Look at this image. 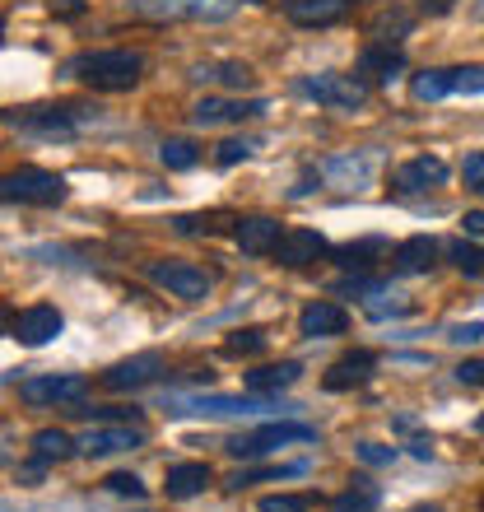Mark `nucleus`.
<instances>
[{"label":"nucleus","mask_w":484,"mask_h":512,"mask_svg":"<svg viewBox=\"0 0 484 512\" xmlns=\"http://www.w3.org/2000/svg\"><path fill=\"white\" fill-rule=\"evenodd\" d=\"M447 182V163L438 154H415L410 163H401L396 173H391V187L401 191V196H419V191H433Z\"/></svg>","instance_id":"obj_10"},{"label":"nucleus","mask_w":484,"mask_h":512,"mask_svg":"<svg viewBox=\"0 0 484 512\" xmlns=\"http://www.w3.org/2000/svg\"><path fill=\"white\" fill-rule=\"evenodd\" d=\"M447 94H457L452 89V70H419L415 80H410V98L415 103H438Z\"/></svg>","instance_id":"obj_27"},{"label":"nucleus","mask_w":484,"mask_h":512,"mask_svg":"<svg viewBox=\"0 0 484 512\" xmlns=\"http://www.w3.org/2000/svg\"><path fill=\"white\" fill-rule=\"evenodd\" d=\"M191 80H201V84H229V89H252L256 75H252V66H242V61H210V66H196V70H191Z\"/></svg>","instance_id":"obj_23"},{"label":"nucleus","mask_w":484,"mask_h":512,"mask_svg":"<svg viewBox=\"0 0 484 512\" xmlns=\"http://www.w3.org/2000/svg\"><path fill=\"white\" fill-rule=\"evenodd\" d=\"M326 252H331V247H326V238L317 229H284L280 247H275V261L289 270H303V266H312V261H322Z\"/></svg>","instance_id":"obj_12"},{"label":"nucleus","mask_w":484,"mask_h":512,"mask_svg":"<svg viewBox=\"0 0 484 512\" xmlns=\"http://www.w3.org/2000/svg\"><path fill=\"white\" fill-rule=\"evenodd\" d=\"M447 340H457V345H480L484 340V322H466V326H452Z\"/></svg>","instance_id":"obj_39"},{"label":"nucleus","mask_w":484,"mask_h":512,"mask_svg":"<svg viewBox=\"0 0 484 512\" xmlns=\"http://www.w3.org/2000/svg\"><path fill=\"white\" fill-rule=\"evenodd\" d=\"M377 503H382V489L373 485V480H350V489L340 494L336 503H331V512H373Z\"/></svg>","instance_id":"obj_28"},{"label":"nucleus","mask_w":484,"mask_h":512,"mask_svg":"<svg viewBox=\"0 0 484 512\" xmlns=\"http://www.w3.org/2000/svg\"><path fill=\"white\" fill-rule=\"evenodd\" d=\"M140 70H145L140 52H121V47H112V52H84L70 61V75H80L84 84H94L103 94L135 89V84H140Z\"/></svg>","instance_id":"obj_1"},{"label":"nucleus","mask_w":484,"mask_h":512,"mask_svg":"<svg viewBox=\"0 0 484 512\" xmlns=\"http://www.w3.org/2000/svg\"><path fill=\"white\" fill-rule=\"evenodd\" d=\"M252 140H224L219 145V154H215V163L219 168H233V163H242V159H252Z\"/></svg>","instance_id":"obj_36"},{"label":"nucleus","mask_w":484,"mask_h":512,"mask_svg":"<svg viewBox=\"0 0 484 512\" xmlns=\"http://www.w3.org/2000/svg\"><path fill=\"white\" fill-rule=\"evenodd\" d=\"M266 103L252 98V103H229V98H201L191 108V122L196 126H224V122H247V117H261Z\"/></svg>","instance_id":"obj_16"},{"label":"nucleus","mask_w":484,"mask_h":512,"mask_svg":"<svg viewBox=\"0 0 484 512\" xmlns=\"http://www.w3.org/2000/svg\"><path fill=\"white\" fill-rule=\"evenodd\" d=\"M103 489H112V494H121V499H145V485H140L131 471H112L108 480H103Z\"/></svg>","instance_id":"obj_35"},{"label":"nucleus","mask_w":484,"mask_h":512,"mask_svg":"<svg viewBox=\"0 0 484 512\" xmlns=\"http://www.w3.org/2000/svg\"><path fill=\"white\" fill-rule=\"evenodd\" d=\"M308 466L303 461H289V466H266V471H238L229 480V489H247V485H261V480H289V475H303Z\"/></svg>","instance_id":"obj_32"},{"label":"nucleus","mask_w":484,"mask_h":512,"mask_svg":"<svg viewBox=\"0 0 484 512\" xmlns=\"http://www.w3.org/2000/svg\"><path fill=\"white\" fill-rule=\"evenodd\" d=\"M19 126L24 131H38V135H75V122H70L61 108H28V112H19Z\"/></svg>","instance_id":"obj_25"},{"label":"nucleus","mask_w":484,"mask_h":512,"mask_svg":"<svg viewBox=\"0 0 484 512\" xmlns=\"http://www.w3.org/2000/svg\"><path fill=\"white\" fill-rule=\"evenodd\" d=\"M410 512H443V508H433V503H429V508H410Z\"/></svg>","instance_id":"obj_45"},{"label":"nucleus","mask_w":484,"mask_h":512,"mask_svg":"<svg viewBox=\"0 0 484 512\" xmlns=\"http://www.w3.org/2000/svg\"><path fill=\"white\" fill-rule=\"evenodd\" d=\"M284 14H289L298 28H326V24H340V19L350 14V0H289Z\"/></svg>","instance_id":"obj_18"},{"label":"nucleus","mask_w":484,"mask_h":512,"mask_svg":"<svg viewBox=\"0 0 484 512\" xmlns=\"http://www.w3.org/2000/svg\"><path fill=\"white\" fill-rule=\"evenodd\" d=\"M135 447H145V429L140 424H98L80 438V452L84 457H117V452H135Z\"/></svg>","instance_id":"obj_9"},{"label":"nucleus","mask_w":484,"mask_h":512,"mask_svg":"<svg viewBox=\"0 0 484 512\" xmlns=\"http://www.w3.org/2000/svg\"><path fill=\"white\" fill-rule=\"evenodd\" d=\"M89 382L80 373H47V378H28L19 382V401L24 405H75L84 401Z\"/></svg>","instance_id":"obj_7"},{"label":"nucleus","mask_w":484,"mask_h":512,"mask_svg":"<svg viewBox=\"0 0 484 512\" xmlns=\"http://www.w3.org/2000/svg\"><path fill=\"white\" fill-rule=\"evenodd\" d=\"M359 70H363V75H377L382 84H391V80H396V75L405 70V61H401V52H396V47L377 42V47H363Z\"/></svg>","instance_id":"obj_24"},{"label":"nucleus","mask_w":484,"mask_h":512,"mask_svg":"<svg viewBox=\"0 0 484 512\" xmlns=\"http://www.w3.org/2000/svg\"><path fill=\"white\" fill-rule=\"evenodd\" d=\"M298 331L308 340H322V336H345L350 331V312L340 303H308L298 312Z\"/></svg>","instance_id":"obj_15"},{"label":"nucleus","mask_w":484,"mask_h":512,"mask_svg":"<svg viewBox=\"0 0 484 512\" xmlns=\"http://www.w3.org/2000/svg\"><path fill=\"white\" fill-rule=\"evenodd\" d=\"M298 378H303V368H298L294 359H284V364L252 368V373H247V391H252V396H266V391H284V387H294Z\"/></svg>","instance_id":"obj_22"},{"label":"nucleus","mask_w":484,"mask_h":512,"mask_svg":"<svg viewBox=\"0 0 484 512\" xmlns=\"http://www.w3.org/2000/svg\"><path fill=\"white\" fill-rule=\"evenodd\" d=\"M233 238H238V247L247 256H270L275 247H280L284 229H280V219H270V215H252V219H238V229H233Z\"/></svg>","instance_id":"obj_14"},{"label":"nucleus","mask_w":484,"mask_h":512,"mask_svg":"<svg viewBox=\"0 0 484 512\" xmlns=\"http://www.w3.org/2000/svg\"><path fill=\"white\" fill-rule=\"evenodd\" d=\"M447 256H452V266L466 275V280H475V275H484V252L475 243H466V238H457V243H447Z\"/></svg>","instance_id":"obj_30"},{"label":"nucleus","mask_w":484,"mask_h":512,"mask_svg":"<svg viewBox=\"0 0 484 512\" xmlns=\"http://www.w3.org/2000/svg\"><path fill=\"white\" fill-rule=\"evenodd\" d=\"M256 410H275L261 396H196V401H177L173 415H256Z\"/></svg>","instance_id":"obj_13"},{"label":"nucleus","mask_w":484,"mask_h":512,"mask_svg":"<svg viewBox=\"0 0 484 512\" xmlns=\"http://www.w3.org/2000/svg\"><path fill=\"white\" fill-rule=\"evenodd\" d=\"M61 326H66V317H61L52 303H33V308H24L10 322V336L19 340V345H28V350H38V345L61 336Z\"/></svg>","instance_id":"obj_8"},{"label":"nucleus","mask_w":484,"mask_h":512,"mask_svg":"<svg viewBox=\"0 0 484 512\" xmlns=\"http://www.w3.org/2000/svg\"><path fill=\"white\" fill-rule=\"evenodd\" d=\"M461 182H466V191H484V149L466 154V163H461Z\"/></svg>","instance_id":"obj_37"},{"label":"nucleus","mask_w":484,"mask_h":512,"mask_svg":"<svg viewBox=\"0 0 484 512\" xmlns=\"http://www.w3.org/2000/svg\"><path fill=\"white\" fill-rule=\"evenodd\" d=\"M131 10H135V19H154V24H177V19L224 24V19H233L238 0H135Z\"/></svg>","instance_id":"obj_2"},{"label":"nucleus","mask_w":484,"mask_h":512,"mask_svg":"<svg viewBox=\"0 0 484 512\" xmlns=\"http://www.w3.org/2000/svg\"><path fill=\"white\" fill-rule=\"evenodd\" d=\"M163 354H135V359H121V364H112L108 373H103V387L108 391H140L149 387V382L163 378Z\"/></svg>","instance_id":"obj_11"},{"label":"nucleus","mask_w":484,"mask_h":512,"mask_svg":"<svg viewBox=\"0 0 484 512\" xmlns=\"http://www.w3.org/2000/svg\"><path fill=\"white\" fill-rule=\"evenodd\" d=\"M266 345H270V336L261 331V326H242V331H233V336L224 340V354L242 359V354H261Z\"/></svg>","instance_id":"obj_31"},{"label":"nucleus","mask_w":484,"mask_h":512,"mask_svg":"<svg viewBox=\"0 0 484 512\" xmlns=\"http://www.w3.org/2000/svg\"><path fill=\"white\" fill-rule=\"evenodd\" d=\"M145 275L159 289H168L173 298H187V303H201V298H210V275H205L196 261H149Z\"/></svg>","instance_id":"obj_6"},{"label":"nucleus","mask_w":484,"mask_h":512,"mask_svg":"<svg viewBox=\"0 0 484 512\" xmlns=\"http://www.w3.org/2000/svg\"><path fill=\"white\" fill-rule=\"evenodd\" d=\"M210 480H215V471H210L205 461H177V466H168V475H163V489H168V499H196Z\"/></svg>","instance_id":"obj_20"},{"label":"nucleus","mask_w":484,"mask_h":512,"mask_svg":"<svg viewBox=\"0 0 484 512\" xmlns=\"http://www.w3.org/2000/svg\"><path fill=\"white\" fill-rule=\"evenodd\" d=\"M5 201H24V205H61L66 201V177L47 173V168H14L0 182Z\"/></svg>","instance_id":"obj_5"},{"label":"nucleus","mask_w":484,"mask_h":512,"mask_svg":"<svg viewBox=\"0 0 484 512\" xmlns=\"http://www.w3.org/2000/svg\"><path fill=\"white\" fill-rule=\"evenodd\" d=\"M373 368H377V354H368V350H354V354H345V359H336V364L326 368V391H350V387H359V382H368L373 378Z\"/></svg>","instance_id":"obj_19"},{"label":"nucleus","mask_w":484,"mask_h":512,"mask_svg":"<svg viewBox=\"0 0 484 512\" xmlns=\"http://www.w3.org/2000/svg\"><path fill=\"white\" fill-rule=\"evenodd\" d=\"M84 5L80 0H66V5H52V14H66V19H75V14H80Z\"/></svg>","instance_id":"obj_43"},{"label":"nucleus","mask_w":484,"mask_h":512,"mask_svg":"<svg viewBox=\"0 0 484 512\" xmlns=\"http://www.w3.org/2000/svg\"><path fill=\"white\" fill-rule=\"evenodd\" d=\"M312 499L308 494H270V499L256 503V512H308Z\"/></svg>","instance_id":"obj_33"},{"label":"nucleus","mask_w":484,"mask_h":512,"mask_svg":"<svg viewBox=\"0 0 484 512\" xmlns=\"http://www.w3.org/2000/svg\"><path fill=\"white\" fill-rule=\"evenodd\" d=\"M391 252H396V247H391L387 238H363V243L336 247V261L345 270H368V266H377V261H391Z\"/></svg>","instance_id":"obj_21"},{"label":"nucleus","mask_w":484,"mask_h":512,"mask_svg":"<svg viewBox=\"0 0 484 512\" xmlns=\"http://www.w3.org/2000/svg\"><path fill=\"white\" fill-rule=\"evenodd\" d=\"M294 94L317 98V103H326V108H336V112H354L368 103V84L359 75H303L294 84Z\"/></svg>","instance_id":"obj_4"},{"label":"nucleus","mask_w":484,"mask_h":512,"mask_svg":"<svg viewBox=\"0 0 484 512\" xmlns=\"http://www.w3.org/2000/svg\"><path fill=\"white\" fill-rule=\"evenodd\" d=\"M480 508H484V499H480Z\"/></svg>","instance_id":"obj_46"},{"label":"nucleus","mask_w":484,"mask_h":512,"mask_svg":"<svg viewBox=\"0 0 484 512\" xmlns=\"http://www.w3.org/2000/svg\"><path fill=\"white\" fill-rule=\"evenodd\" d=\"M354 457H359L363 466H391V461H396V447H382V443H359V447H354Z\"/></svg>","instance_id":"obj_38"},{"label":"nucleus","mask_w":484,"mask_h":512,"mask_svg":"<svg viewBox=\"0 0 484 512\" xmlns=\"http://www.w3.org/2000/svg\"><path fill=\"white\" fill-rule=\"evenodd\" d=\"M410 447H415V457H419V461H429V457H433V443H424V438H419V443H410Z\"/></svg>","instance_id":"obj_44"},{"label":"nucleus","mask_w":484,"mask_h":512,"mask_svg":"<svg viewBox=\"0 0 484 512\" xmlns=\"http://www.w3.org/2000/svg\"><path fill=\"white\" fill-rule=\"evenodd\" d=\"M452 89L457 94H484V66H452Z\"/></svg>","instance_id":"obj_34"},{"label":"nucleus","mask_w":484,"mask_h":512,"mask_svg":"<svg viewBox=\"0 0 484 512\" xmlns=\"http://www.w3.org/2000/svg\"><path fill=\"white\" fill-rule=\"evenodd\" d=\"M438 252H443V247L433 243L429 233H415V238H405V243L391 252V270H396V275H424V270H433Z\"/></svg>","instance_id":"obj_17"},{"label":"nucleus","mask_w":484,"mask_h":512,"mask_svg":"<svg viewBox=\"0 0 484 512\" xmlns=\"http://www.w3.org/2000/svg\"><path fill=\"white\" fill-rule=\"evenodd\" d=\"M452 5H457V0H415V10L433 14V19H438V14H452Z\"/></svg>","instance_id":"obj_41"},{"label":"nucleus","mask_w":484,"mask_h":512,"mask_svg":"<svg viewBox=\"0 0 484 512\" xmlns=\"http://www.w3.org/2000/svg\"><path fill=\"white\" fill-rule=\"evenodd\" d=\"M70 452H80V438H70V433H61V429H38L33 433V457L38 461H66Z\"/></svg>","instance_id":"obj_26"},{"label":"nucleus","mask_w":484,"mask_h":512,"mask_svg":"<svg viewBox=\"0 0 484 512\" xmlns=\"http://www.w3.org/2000/svg\"><path fill=\"white\" fill-rule=\"evenodd\" d=\"M461 229H466V238H484V210H471L461 219Z\"/></svg>","instance_id":"obj_42"},{"label":"nucleus","mask_w":484,"mask_h":512,"mask_svg":"<svg viewBox=\"0 0 484 512\" xmlns=\"http://www.w3.org/2000/svg\"><path fill=\"white\" fill-rule=\"evenodd\" d=\"M289 443H317V429L312 424H294V419H275V424H261L252 433L229 438V452L233 457H266V452H280Z\"/></svg>","instance_id":"obj_3"},{"label":"nucleus","mask_w":484,"mask_h":512,"mask_svg":"<svg viewBox=\"0 0 484 512\" xmlns=\"http://www.w3.org/2000/svg\"><path fill=\"white\" fill-rule=\"evenodd\" d=\"M159 159H163V168H173V173H187V168H196V163H201V149L177 135V140H163Z\"/></svg>","instance_id":"obj_29"},{"label":"nucleus","mask_w":484,"mask_h":512,"mask_svg":"<svg viewBox=\"0 0 484 512\" xmlns=\"http://www.w3.org/2000/svg\"><path fill=\"white\" fill-rule=\"evenodd\" d=\"M457 382H461V387H480V382H484V364H480V359L461 364V368H457Z\"/></svg>","instance_id":"obj_40"}]
</instances>
